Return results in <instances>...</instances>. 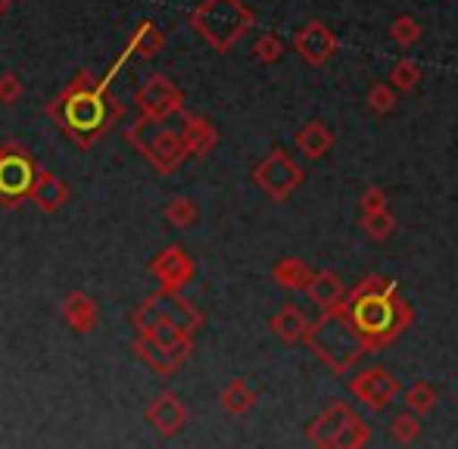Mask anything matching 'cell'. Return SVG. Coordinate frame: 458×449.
<instances>
[{"label":"cell","instance_id":"6da1fadb","mask_svg":"<svg viewBox=\"0 0 458 449\" xmlns=\"http://www.w3.org/2000/svg\"><path fill=\"white\" fill-rule=\"evenodd\" d=\"M337 309L350 322V328L356 331V337L362 340L368 352H377L384 346L396 343L415 325V306L405 300L396 281L384 278V275H365L356 287L346 291Z\"/></svg>","mask_w":458,"mask_h":449},{"label":"cell","instance_id":"7a4b0ae2","mask_svg":"<svg viewBox=\"0 0 458 449\" xmlns=\"http://www.w3.org/2000/svg\"><path fill=\"white\" fill-rule=\"evenodd\" d=\"M50 115L79 147H91L122 119V104L106 91V79L79 72L60 97L50 104Z\"/></svg>","mask_w":458,"mask_h":449},{"label":"cell","instance_id":"3957f363","mask_svg":"<svg viewBox=\"0 0 458 449\" xmlns=\"http://www.w3.org/2000/svg\"><path fill=\"white\" fill-rule=\"evenodd\" d=\"M302 343H306V350L312 352L325 369H331V375H337V377L350 375L359 365V359L368 352L362 340L356 337V331L350 328V322L340 316L337 306L318 312V318L309 325Z\"/></svg>","mask_w":458,"mask_h":449},{"label":"cell","instance_id":"277c9868","mask_svg":"<svg viewBox=\"0 0 458 449\" xmlns=\"http://www.w3.org/2000/svg\"><path fill=\"white\" fill-rule=\"evenodd\" d=\"M253 25L256 13L243 0H203L191 13V29L218 54H228L231 47H237Z\"/></svg>","mask_w":458,"mask_h":449},{"label":"cell","instance_id":"5b68a950","mask_svg":"<svg viewBox=\"0 0 458 449\" xmlns=\"http://www.w3.org/2000/svg\"><path fill=\"white\" fill-rule=\"evenodd\" d=\"M128 140L138 147V153H144V159L163 175H172V172L182 169V163L191 157L187 150L182 128H169L165 119H147L140 115L131 128H128Z\"/></svg>","mask_w":458,"mask_h":449},{"label":"cell","instance_id":"8992f818","mask_svg":"<svg viewBox=\"0 0 458 449\" xmlns=\"http://www.w3.org/2000/svg\"><path fill=\"white\" fill-rule=\"evenodd\" d=\"M131 322L138 331L150 328V325H159V322H169V325H178V328L191 331V335H197V331L203 328V312L193 303H187L182 297V291H165V287H159L157 293H150V297L134 309Z\"/></svg>","mask_w":458,"mask_h":449},{"label":"cell","instance_id":"52a82bcc","mask_svg":"<svg viewBox=\"0 0 458 449\" xmlns=\"http://www.w3.org/2000/svg\"><path fill=\"white\" fill-rule=\"evenodd\" d=\"M253 182H256V188L268 197V200L284 203L287 197H293L296 191H300V184L306 182V172H302V165L296 163L287 150L275 147L266 159H259V163H256Z\"/></svg>","mask_w":458,"mask_h":449},{"label":"cell","instance_id":"ba28073f","mask_svg":"<svg viewBox=\"0 0 458 449\" xmlns=\"http://www.w3.org/2000/svg\"><path fill=\"white\" fill-rule=\"evenodd\" d=\"M38 172L41 169L35 165V159H31V153L25 147H4V153H0V203L13 207V203L25 200L31 194Z\"/></svg>","mask_w":458,"mask_h":449},{"label":"cell","instance_id":"9c48e42d","mask_svg":"<svg viewBox=\"0 0 458 449\" xmlns=\"http://www.w3.org/2000/svg\"><path fill=\"white\" fill-rule=\"evenodd\" d=\"M350 394L368 409V412H384L393 400L399 396L403 384L393 375L386 365H368V369L356 371V377H350Z\"/></svg>","mask_w":458,"mask_h":449},{"label":"cell","instance_id":"30bf717a","mask_svg":"<svg viewBox=\"0 0 458 449\" xmlns=\"http://www.w3.org/2000/svg\"><path fill=\"white\" fill-rule=\"evenodd\" d=\"M134 104H138L140 115H147V119H172V115L184 113V94L165 75H150L138 88V94H134Z\"/></svg>","mask_w":458,"mask_h":449},{"label":"cell","instance_id":"8fae6325","mask_svg":"<svg viewBox=\"0 0 458 449\" xmlns=\"http://www.w3.org/2000/svg\"><path fill=\"white\" fill-rule=\"evenodd\" d=\"M352 419H356V409L344 400H334L331 406H325L312 421H309L306 440L318 449H337L340 437H344V431L352 425Z\"/></svg>","mask_w":458,"mask_h":449},{"label":"cell","instance_id":"7c38bea8","mask_svg":"<svg viewBox=\"0 0 458 449\" xmlns=\"http://www.w3.org/2000/svg\"><path fill=\"white\" fill-rule=\"evenodd\" d=\"M337 47H340L337 35H334L321 19L306 22L302 29H296V35H293V50L300 54V60L306 63V66H315V69L325 66V63L337 54Z\"/></svg>","mask_w":458,"mask_h":449},{"label":"cell","instance_id":"4fadbf2b","mask_svg":"<svg viewBox=\"0 0 458 449\" xmlns=\"http://www.w3.org/2000/svg\"><path fill=\"white\" fill-rule=\"evenodd\" d=\"M150 275L165 291H184L193 281V275H197V266H193V259L182 247L172 243V247L159 250L157 259H150Z\"/></svg>","mask_w":458,"mask_h":449},{"label":"cell","instance_id":"5bb4252c","mask_svg":"<svg viewBox=\"0 0 458 449\" xmlns=\"http://www.w3.org/2000/svg\"><path fill=\"white\" fill-rule=\"evenodd\" d=\"M147 421H150V425L157 428V434H163V437H175L187 425V409L175 394L165 390V394H159L157 400L147 406Z\"/></svg>","mask_w":458,"mask_h":449},{"label":"cell","instance_id":"9a60e30c","mask_svg":"<svg viewBox=\"0 0 458 449\" xmlns=\"http://www.w3.org/2000/svg\"><path fill=\"white\" fill-rule=\"evenodd\" d=\"M134 352H138L140 362L150 365L157 375H175V371L187 362V356H191V352H184V350L163 346L159 340H153L147 335H138V340H134Z\"/></svg>","mask_w":458,"mask_h":449},{"label":"cell","instance_id":"2e32d148","mask_svg":"<svg viewBox=\"0 0 458 449\" xmlns=\"http://www.w3.org/2000/svg\"><path fill=\"white\" fill-rule=\"evenodd\" d=\"M29 200L35 203L41 213L54 216L69 203V184L63 182L60 175H54V172L41 169V172H38V178H35V184H31Z\"/></svg>","mask_w":458,"mask_h":449},{"label":"cell","instance_id":"e0dca14e","mask_svg":"<svg viewBox=\"0 0 458 449\" xmlns=\"http://www.w3.org/2000/svg\"><path fill=\"white\" fill-rule=\"evenodd\" d=\"M182 138L187 144V150H191V157H209L212 150H216L218 144V128L212 125L209 119H203V115H187L182 113Z\"/></svg>","mask_w":458,"mask_h":449},{"label":"cell","instance_id":"ac0fdd59","mask_svg":"<svg viewBox=\"0 0 458 449\" xmlns=\"http://www.w3.org/2000/svg\"><path fill=\"white\" fill-rule=\"evenodd\" d=\"M346 291H350V287L344 284V278H340L337 272H331V268H321V272H315L312 281H309L306 297L318 306V312H325V309H334V306L346 297Z\"/></svg>","mask_w":458,"mask_h":449},{"label":"cell","instance_id":"d6986e66","mask_svg":"<svg viewBox=\"0 0 458 449\" xmlns=\"http://www.w3.org/2000/svg\"><path fill=\"white\" fill-rule=\"evenodd\" d=\"M293 144L306 159H325L334 147V131L321 119H312L296 131Z\"/></svg>","mask_w":458,"mask_h":449},{"label":"cell","instance_id":"ffe728a7","mask_svg":"<svg viewBox=\"0 0 458 449\" xmlns=\"http://www.w3.org/2000/svg\"><path fill=\"white\" fill-rule=\"evenodd\" d=\"M312 275V266L306 259H300V256H284V259H277L272 266V281L290 293H306Z\"/></svg>","mask_w":458,"mask_h":449},{"label":"cell","instance_id":"44dd1931","mask_svg":"<svg viewBox=\"0 0 458 449\" xmlns=\"http://www.w3.org/2000/svg\"><path fill=\"white\" fill-rule=\"evenodd\" d=\"M309 325H312V322L306 318V312H302L296 303H287V306H281V309L275 312L272 322H268V328H272V335L277 340H284V343H302Z\"/></svg>","mask_w":458,"mask_h":449},{"label":"cell","instance_id":"7402d4cb","mask_svg":"<svg viewBox=\"0 0 458 449\" xmlns=\"http://www.w3.org/2000/svg\"><path fill=\"white\" fill-rule=\"evenodd\" d=\"M63 318H66V325L72 331L88 335V331L97 328V318H100V312H97V303L88 297L85 291H75V293H69V297L63 300Z\"/></svg>","mask_w":458,"mask_h":449},{"label":"cell","instance_id":"603a6c76","mask_svg":"<svg viewBox=\"0 0 458 449\" xmlns=\"http://www.w3.org/2000/svg\"><path fill=\"white\" fill-rule=\"evenodd\" d=\"M256 400H259V394H256V390L250 387L243 377H234V381L222 390V396H218L222 409H225V412H231V415H247L250 409L256 406Z\"/></svg>","mask_w":458,"mask_h":449},{"label":"cell","instance_id":"cb8c5ba5","mask_svg":"<svg viewBox=\"0 0 458 449\" xmlns=\"http://www.w3.org/2000/svg\"><path fill=\"white\" fill-rule=\"evenodd\" d=\"M165 38L163 31L157 29L153 22H140L138 29H134L131 41H128V54L131 56H140V60H150V56H157L159 50H163Z\"/></svg>","mask_w":458,"mask_h":449},{"label":"cell","instance_id":"d4e9b609","mask_svg":"<svg viewBox=\"0 0 458 449\" xmlns=\"http://www.w3.org/2000/svg\"><path fill=\"white\" fill-rule=\"evenodd\" d=\"M440 402V394L430 381H415L405 387V409L415 415H430Z\"/></svg>","mask_w":458,"mask_h":449},{"label":"cell","instance_id":"484cf974","mask_svg":"<svg viewBox=\"0 0 458 449\" xmlns=\"http://www.w3.org/2000/svg\"><path fill=\"white\" fill-rule=\"evenodd\" d=\"M362 228L371 241L384 243L396 234V216L390 209H380V213H362Z\"/></svg>","mask_w":458,"mask_h":449},{"label":"cell","instance_id":"4316f807","mask_svg":"<svg viewBox=\"0 0 458 449\" xmlns=\"http://www.w3.org/2000/svg\"><path fill=\"white\" fill-rule=\"evenodd\" d=\"M386 79H390V85L396 88V91H415L418 81H421V66H418L411 56H403V60L393 63Z\"/></svg>","mask_w":458,"mask_h":449},{"label":"cell","instance_id":"83f0119b","mask_svg":"<svg viewBox=\"0 0 458 449\" xmlns=\"http://www.w3.org/2000/svg\"><path fill=\"white\" fill-rule=\"evenodd\" d=\"M390 38H393V44H399L403 50L415 47V44L421 41V22H418L415 16H409V13H403V16H396L390 22Z\"/></svg>","mask_w":458,"mask_h":449},{"label":"cell","instance_id":"f1b7e54d","mask_svg":"<svg viewBox=\"0 0 458 449\" xmlns=\"http://www.w3.org/2000/svg\"><path fill=\"white\" fill-rule=\"evenodd\" d=\"M390 437L396 440L399 446H409V444H415L418 437H421V415H415V412H399L396 419H393V425H390Z\"/></svg>","mask_w":458,"mask_h":449},{"label":"cell","instance_id":"f546056e","mask_svg":"<svg viewBox=\"0 0 458 449\" xmlns=\"http://www.w3.org/2000/svg\"><path fill=\"white\" fill-rule=\"evenodd\" d=\"M284 50H287V44H284V38L277 35V31H266V35H259L253 41V56L259 63H266V66H272L284 56Z\"/></svg>","mask_w":458,"mask_h":449},{"label":"cell","instance_id":"4dcf8cb0","mask_svg":"<svg viewBox=\"0 0 458 449\" xmlns=\"http://www.w3.org/2000/svg\"><path fill=\"white\" fill-rule=\"evenodd\" d=\"M165 219L175 224V228H191L199 219V209L191 197H172L169 207H165Z\"/></svg>","mask_w":458,"mask_h":449},{"label":"cell","instance_id":"1f68e13d","mask_svg":"<svg viewBox=\"0 0 458 449\" xmlns=\"http://www.w3.org/2000/svg\"><path fill=\"white\" fill-rule=\"evenodd\" d=\"M368 110L374 115H386L396 110V88L390 81H377V85L368 91Z\"/></svg>","mask_w":458,"mask_h":449},{"label":"cell","instance_id":"d6a6232c","mask_svg":"<svg viewBox=\"0 0 458 449\" xmlns=\"http://www.w3.org/2000/svg\"><path fill=\"white\" fill-rule=\"evenodd\" d=\"M368 444H371V425L356 415V419H352V425L344 431V437H340L337 449H362Z\"/></svg>","mask_w":458,"mask_h":449},{"label":"cell","instance_id":"836d02e7","mask_svg":"<svg viewBox=\"0 0 458 449\" xmlns=\"http://www.w3.org/2000/svg\"><path fill=\"white\" fill-rule=\"evenodd\" d=\"M359 209L362 213H380V209H386V191L377 188V184L365 188V194L359 197Z\"/></svg>","mask_w":458,"mask_h":449},{"label":"cell","instance_id":"e575fe53","mask_svg":"<svg viewBox=\"0 0 458 449\" xmlns=\"http://www.w3.org/2000/svg\"><path fill=\"white\" fill-rule=\"evenodd\" d=\"M19 97H22V81L13 72H4L0 75V104L10 106V104H16Z\"/></svg>","mask_w":458,"mask_h":449},{"label":"cell","instance_id":"d590c367","mask_svg":"<svg viewBox=\"0 0 458 449\" xmlns=\"http://www.w3.org/2000/svg\"><path fill=\"white\" fill-rule=\"evenodd\" d=\"M13 0H0V16H6V10H10Z\"/></svg>","mask_w":458,"mask_h":449},{"label":"cell","instance_id":"8d00e7d4","mask_svg":"<svg viewBox=\"0 0 458 449\" xmlns=\"http://www.w3.org/2000/svg\"><path fill=\"white\" fill-rule=\"evenodd\" d=\"M0 153H4V147H0Z\"/></svg>","mask_w":458,"mask_h":449}]
</instances>
